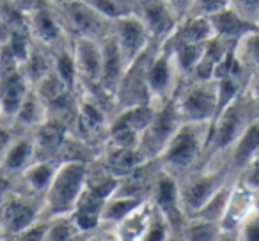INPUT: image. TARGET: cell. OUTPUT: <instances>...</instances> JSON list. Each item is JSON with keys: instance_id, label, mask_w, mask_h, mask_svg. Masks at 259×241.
Returning a JSON list of instances; mask_svg holds the SVG:
<instances>
[{"instance_id": "cell-18", "label": "cell", "mask_w": 259, "mask_h": 241, "mask_svg": "<svg viewBox=\"0 0 259 241\" xmlns=\"http://www.w3.org/2000/svg\"><path fill=\"white\" fill-rule=\"evenodd\" d=\"M208 20H209V25H211L213 36L229 41V43H236L247 32L259 29L257 25H254L247 18H243L238 11H234L231 6L209 15Z\"/></svg>"}, {"instance_id": "cell-25", "label": "cell", "mask_w": 259, "mask_h": 241, "mask_svg": "<svg viewBox=\"0 0 259 241\" xmlns=\"http://www.w3.org/2000/svg\"><path fill=\"white\" fill-rule=\"evenodd\" d=\"M52 69L62 80L66 87L73 92L78 89V73H76L75 59L71 52V41L61 44L57 48H52Z\"/></svg>"}, {"instance_id": "cell-1", "label": "cell", "mask_w": 259, "mask_h": 241, "mask_svg": "<svg viewBox=\"0 0 259 241\" xmlns=\"http://www.w3.org/2000/svg\"><path fill=\"white\" fill-rule=\"evenodd\" d=\"M209 126L211 123H185L181 121L170 140L167 142L158 158L155 160L158 167H162L163 170L176 177H181L183 174L199 167V163L206 156Z\"/></svg>"}, {"instance_id": "cell-19", "label": "cell", "mask_w": 259, "mask_h": 241, "mask_svg": "<svg viewBox=\"0 0 259 241\" xmlns=\"http://www.w3.org/2000/svg\"><path fill=\"white\" fill-rule=\"evenodd\" d=\"M252 197H254V190L243 183L240 177H234L233 191H231L229 204H227L226 215H224L220 227L222 230H236L241 220L252 211Z\"/></svg>"}, {"instance_id": "cell-46", "label": "cell", "mask_w": 259, "mask_h": 241, "mask_svg": "<svg viewBox=\"0 0 259 241\" xmlns=\"http://www.w3.org/2000/svg\"><path fill=\"white\" fill-rule=\"evenodd\" d=\"M167 241H178V239H174V237H172V236H170V237H169V239H167Z\"/></svg>"}, {"instance_id": "cell-45", "label": "cell", "mask_w": 259, "mask_h": 241, "mask_svg": "<svg viewBox=\"0 0 259 241\" xmlns=\"http://www.w3.org/2000/svg\"><path fill=\"white\" fill-rule=\"evenodd\" d=\"M4 239V232H2V223H0V241Z\"/></svg>"}, {"instance_id": "cell-20", "label": "cell", "mask_w": 259, "mask_h": 241, "mask_svg": "<svg viewBox=\"0 0 259 241\" xmlns=\"http://www.w3.org/2000/svg\"><path fill=\"white\" fill-rule=\"evenodd\" d=\"M259 155V119H255L254 123L247 126V130L234 140V144L227 151V162H229L231 169L234 174H240L241 169L247 165L248 162Z\"/></svg>"}, {"instance_id": "cell-26", "label": "cell", "mask_w": 259, "mask_h": 241, "mask_svg": "<svg viewBox=\"0 0 259 241\" xmlns=\"http://www.w3.org/2000/svg\"><path fill=\"white\" fill-rule=\"evenodd\" d=\"M22 71L30 82V85L34 87L43 76H47L52 71V52L32 41L29 54L22 62Z\"/></svg>"}, {"instance_id": "cell-36", "label": "cell", "mask_w": 259, "mask_h": 241, "mask_svg": "<svg viewBox=\"0 0 259 241\" xmlns=\"http://www.w3.org/2000/svg\"><path fill=\"white\" fill-rule=\"evenodd\" d=\"M229 0H192L190 15L195 16H209L220 9L227 8Z\"/></svg>"}, {"instance_id": "cell-8", "label": "cell", "mask_w": 259, "mask_h": 241, "mask_svg": "<svg viewBox=\"0 0 259 241\" xmlns=\"http://www.w3.org/2000/svg\"><path fill=\"white\" fill-rule=\"evenodd\" d=\"M183 76L176 66L172 54L167 46L160 43L148 68V92L151 103L160 105L170 101L180 89Z\"/></svg>"}, {"instance_id": "cell-28", "label": "cell", "mask_w": 259, "mask_h": 241, "mask_svg": "<svg viewBox=\"0 0 259 241\" xmlns=\"http://www.w3.org/2000/svg\"><path fill=\"white\" fill-rule=\"evenodd\" d=\"M233 50L248 75L259 73V29L241 36L233 44Z\"/></svg>"}, {"instance_id": "cell-11", "label": "cell", "mask_w": 259, "mask_h": 241, "mask_svg": "<svg viewBox=\"0 0 259 241\" xmlns=\"http://www.w3.org/2000/svg\"><path fill=\"white\" fill-rule=\"evenodd\" d=\"M110 36L114 37L115 44H117L119 52H121L122 59H124L126 66L130 62H134L153 41L151 30H149L148 23L142 20L139 13L134 15H126L121 18L112 22V32Z\"/></svg>"}, {"instance_id": "cell-41", "label": "cell", "mask_w": 259, "mask_h": 241, "mask_svg": "<svg viewBox=\"0 0 259 241\" xmlns=\"http://www.w3.org/2000/svg\"><path fill=\"white\" fill-rule=\"evenodd\" d=\"M219 241H238L236 230H222V236Z\"/></svg>"}, {"instance_id": "cell-42", "label": "cell", "mask_w": 259, "mask_h": 241, "mask_svg": "<svg viewBox=\"0 0 259 241\" xmlns=\"http://www.w3.org/2000/svg\"><path fill=\"white\" fill-rule=\"evenodd\" d=\"M252 208H254V211H259V186L254 190V197H252Z\"/></svg>"}, {"instance_id": "cell-37", "label": "cell", "mask_w": 259, "mask_h": 241, "mask_svg": "<svg viewBox=\"0 0 259 241\" xmlns=\"http://www.w3.org/2000/svg\"><path fill=\"white\" fill-rule=\"evenodd\" d=\"M20 130H16L15 124L8 119H0V160L4 156V153L8 151L9 144L13 142L15 135L18 133Z\"/></svg>"}, {"instance_id": "cell-16", "label": "cell", "mask_w": 259, "mask_h": 241, "mask_svg": "<svg viewBox=\"0 0 259 241\" xmlns=\"http://www.w3.org/2000/svg\"><path fill=\"white\" fill-rule=\"evenodd\" d=\"M101 73L96 85L114 100V94L126 69V62L110 34L101 39Z\"/></svg>"}, {"instance_id": "cell-47", "label": "cell", "mask_w": 259, "mask_h": 241, "mask_svg": "<svg viewBox=\"0 0 259 241\" xmlns=\"http://www.w3.org/2000/svg\"><path fill=\"white\" fill-rule=\"evenodd\" d=\"M52 2H59V0H52Z\"/></svg>"}, {"instance_id": "cell-35", "label": "cell", "mask_w": 259, "mask_h": 241, "mask_svg": "<svg viewBox=\"0 0 259 241\" xmlns=\"http://www.w3.org/2000/svg\"><path fill=\"white\" fill-rule=\"evenodd\" d=\"M45 229H47V220H39L29 229L20 230V232L11 234V236H6L2 241H43Z\"/></svg>"}, {"instance_id": "cell-6", "label": "cell", "mask_w": 259, "mask_h": 241, "mask_svg": "<svg viewBox=\"0 0 259 241\" xmlns=\"http://www.w3.org/2000/svg\"><path fill=\"white\" fill-rule=\"evenodd\" d=\"M54 4L62 27L71 39L73 37L103 39L112 32V20L100 15L85 0H59Z\"/></svg>"}, {"instance_id": "cell-24", "label": "cell", "mask_w": 259, "mask_h": 241, "mask_svg": "<svg viewBox=\"0 0 259 241\" xmlns=\"http://www.w3.org/2000/svg\"><path fill=\"white\" fill-rule=\"evenodd\" d=\"M149 199L137 197V195L117 194L115 191L112 197H108L101 209V223L107 225H119L124 218H128L134 211H137L142 204Z\"/></svg>"}, {"instance_id": "cell-13", "label": "cell", "mask_w": 259, "mask_h": 241, "mask_svg": "<svg viewBox=\"0 0 259 241\" xmlns=\"http://www.w3.org/2000/svg\"><path fill=\"white\" fill-rule=\"evenodd\" d=\"M71 52L75 59L78 82L96 85L101 73V39L91 37H73Z\"/></svg>"}, {"instance_id": "cell-31", "label": "cell", "mask_w": 259, "mask_h": 241, "mask_svg": "<svg viewBox=\"0 0 259 241\" xmlns=\"http://www.w3.org/2000/svg\"><path fill=\"white\" fill-rule=\"evenodd\" d=\"M172 236V227L167 218L153 206L142 232L139 234L137 241H167Z\"/></svg>"}, {"instance_id": "cell-21", "label": "cell", "mask_w": 259, "mask_h": 241, "mask_svg": "<svg viewBox=\"0 0 259 241\" xmlns=\"http://www.w3.org/2000/svg\"><path fill=\"white\" fill-rule=\"evenodd\" d=\"M209 37H213V30L208 16L188 15L176 23L169 37L162 43H206Z\"/></svg>"}, {"instance_id": "cell-29", "label": "cell", "mask_w": 259, "mask_h": 241, "mask_svg": "<svg viewBox=\"0 0 259 241\" xmlns=\"http://www.w3.org/2000/svg\"><path fill=\"white\" fill-rule=\"evenodd\" d=\"M180 234L181 241H219L222 236V227L208 220L187 218Z\"/></svg>"}, {"instance_id": "cell-15", "label": "cell", "mask_w": 259, "mask_h": 241, "mask_svg": "<svg viewBox=\"0 0 259 241\" xmlns=\"http://www.w3.org/2000/svg\"><path fill=\"white\" fill-rule=\"evenodd\" d=\"M36 160V144L32 131H18L0 160V174L15 179Z\"/></svg>"}, {"instance_id": "cell-40", "label": "cell", "mask_w": 259, "mask_h": 241, "mask_svg": "<svg viewBox=\"0 0 259 241\" xmlns=\"http://www.w3.org/2000/svg\"><path fill=\"white\" fill-rule=\"evenodd\" d=\"M13 190V177L6 176V174H0V206L6 201L9 194Z\"/></svg>"}, {"instance_id": "cell-32", "label": "cell", "mask_w": 259, "mask_h": 241, "mask_svg": "<svg viewBox=\"0 0 259 241\" xmlns=\"http://www.w3.org/2000/svg\"><path fill=\"white\" fill-rule=\"evenodd\" d=\"M85 2L112 22L121 16L139 13V0H85Z\"/></svg>"}, {"instance_id": "cell-30", "label": "cell", "mask_w": 259, "mask_h": 241, "mask_svg": "<svg viewBox=\"0 0 259 241\" xmlns=\"http://www.w3.org/2000/svg\"><path fill=\"white\" fill-rule=\"evenodd\" d=\"M80 236H82V232L73 222L71 215H62L47 220L43 241H75Z\"/></svg>"}, {"instance_id": "cell-34", "label": "cell", "mask_w": 259, "mask_h": 241, "mask_svg": "<svg viewBox=\"0 0 259 241\" xmlns=\"http://www.w3.org/2000/svg\"><path fill=\"white\" fill-rule=\"evenodd\" d=\"M229 6L250 23L259 27V0H229Z\"/></svg>"}, {"instance_id": "cell-44", "label": "cell", "mask_w": 259, "mask_h": 241, "mask_svg": "<svg viewBox=\"0 0 259 241\" xmlns=\"http://www.w3.org/2000/svg\"><path fill=\"white\" fill-rule=\"evenodd\" d=\"M115 241H137V239H134V237H122V236H117V239Z\"/></svg>"}, {"instance_id": "cell-3", "label": "cell", "mask_w": 259, "mask_h": 241, "mask_svg": "<svg viewBox=\"0 0 259 241\" xmlns=\"http://www.w3.org/2000/svg\"><path fill=\"white\" fill-rule=\"evenodd\" d=\"M89 162L87 160H62L55 170L48 190L43 195V220L71 215L87 184Z\"/></svg>"}, {"instance_id": "cell-5", "label": "cell", "mask_w": 259, "mask_h": 241, "mask_svg": "<svg viewBox=\"0 0 259 241\" xmlns=\"http://www.w3.org/2000/svg\"><path fill=\"white\" fill-rule=\"evenodd\" d=\"M174 108L185 123H213L219 112L215 80H183L172 98Z\"/></svg>"}, {"instance_id": "cell-9", "label": "cell", "mask_w": 259, "mask_h": 241, "mask_svg": "<svg viewBox=\"0 0 259 241\" xmlns=\"http://www.w3.org/2000/svg\"><path fill=\"white\" fill-rule=\"evenodd\" d=\"M39 220H43V197L23 194L13 188L0 206V223L4 237L29 229Z\"/></svg>"}, {"instance_id": "cell-43", "label": "cell", "mask_w": 259, "mask_h": 241, "mask_svg": "<svg viewBox=\"0 0 259 241\" xmlns=\"http://www.w3.org/2000/svg\"><path fill=\"white\" fill-rule=\"evenodd\" d=\"M82 241H112V239H108V237H105V236H98V234H89V236Z\"/></svg>"}, {"instance_id": "cell-7", "label": "cell", "mask_w": 259, "mask_h": 241, "mask_svg": "<svg viewBox=\"0 0 259 241\" xmlns=\"http://www.w3.org/2000/svg\"><path fill=\"white\" fill-rule=\"evenodd\" d=\"M23 20H25L30 39L48 50L71 41V37L62 27V22L52 0H37L32 8L23 13Z\"/></svg>"}, {"instance_id": "cell-14", "label": "cell", "mask_w": 259, "mask_h": 241, "mask_svg": "<svg viewBox=\"0 0 259 241\" xmlns=\"http://www.w3.org/2000/svg\"><path fill=\"white\" fill-rule=\"evenodd\" d=\"M57 167H59L57 160H48V158L34 160L23 172H20L13 179V188L18 191H23V194L43 197L45 191L50 186L52 179H54Z\"/></svg>"}, {"instance_id": "cell-4", "label": "cell", "mask_w": 259, "mask_h": 241, "mask_svg": "<svg viewBox=\"0 0 259 241\" xmlns=\"http://www.w3.org/2000/svg\"><path fill=\"white\" fill-rule=\"evenodd\" d=\"M259 119V108L248 100L245 89L234 101H231L224 110L217 114L209 126L208 148H206V160H213L217 156H226L229 148L238 137L247 130L250 123Z\"/></svg>"}, {"instance_id": "cell-17", "label": "cell", "mask_w": 259, "mask_h": 241, "mask_svg": "<svg viewBox=\"0 0 259 241\" xmlns=\"http://www.w3.org/2000/svg\"><path fill=\"white\" fill-rule=\"evenodd\" d=\"M139 15L148 23L153 37L160 43L169 37L180 22L165 0H139Z\"/></svg>"}, {"instance_id": "cell-2", "label": "cell", "mask_w": 259, "mask_h": 241, "mask_svg": "<svg viewBox=\"0 0 259 241\" xmlns=\"http://www.w3.org/2000/svg\"><path fill=\"white\" fill-rule=\"evenodd\" d=\"M234 176L238 174L231 169L227 156H217L213 160H206L204 165L195 167L190 172L178 177L180 202L185 216L190 218L195 215L197 209Z\"/></svg>"}, {"instance_id": "cell-38", "label": "cell", "mask_w": 259, "mask_h": 241, "mask_svg": "<svg viewBox=\"0 0 259 241\" xmlns=\"http://www.w3.org/2000/svg\"><path fill=\"white\" fill-rule=\"evenodd\" d=\"M245 94L259 108V73H250L245 82Z\"/></svg>"}, {"instance_id": "cell-10", "label": "cell", "mask_w": 259, "mask_h": 241, "mask_svg": "<svg viewBox=\"0 0 259 241\" xmlns=\"http://www.w3.org/2000/svg\"><path fill=\"white\" fill-rule=\"evenodd\" d=\"M181 124V119L178 115L176 108H174L172 100L165 101V103L156 105L155 115H153L151 123L146 128V131L141 137V144H139V151L146 156V160L155 162L165 144L170 140L174 131Z\"/></svg>"}, {"instance_id": "cell-39", "label": "cell", "mask_w": 259, "mask_h": 241, "mask_svg": "<svg viewBox=\"0 0 259 241\" xmlns=\"http://www.w3.org/2000/svg\"><path fill=\"white\" fill-rule=\"evenodd\" d=\"M167 6L172 9V13L176 15L178 20L185 18V16L190 15L192 9V0H165Z\"/></svg>"}, {"instance_id": "cell-23", "label": "cell", "mask_w": 259, "mask_h": 241, "mask_svg": "<svg viewBox=\"0 0 259 241\" xmlns=\"http://www.w3.org/2000/svg\"><path fill=\"white\" fill-rule=\"evenodd\" d=\"M146 156L142 155L139 149H124V148H114V146H107L103 153V167L110 170L112 174L119 177H124L148 163Z\"/></svg>"}, {"instance_id": "cell-33", "label": "cell", "mask_w": 259, "mask_h": 241, "mask_svg": "<svg viewBox=\"0 0 259 241\" xmlns=\"http://www.w3.org/2000/svg\"><path fill=\"white\" fill-rule=\"evenodd\" d=\"M238 241H259V211L252 209L238 225Z\"/></svg>"}, {"instance_id": "cell-27", "label": "cell", "mask_w": 259, "mask_h": 241, "mask_svg": "<svg viewBox=\"0 0 259 241\" xmlns=\"http://www.w3.org/2000/svg\"><path fill=\"white\" fill-rule=\"evenodd\" d=\"M236 177V176H234ZM234 177L231 181H227L220 190H217L201 208L197 209L195 215H192L190 218H201V220H208V222H215L220 225L224 215H226L227 204H229V197L231 191H233V184H234Z\"/></svg>"}, {"instance_id": "cell-22", "label": "cell", "mask_w": 259, "mask_h": 241, "mask_svg": "<svg viewBox=\"0 0 259 241\" xmlns=\"http://www.w3.org/2000/svg\"><path fill=\"white\" fill-rule=\"evenodd\" d=\"M48 119V110L45 101L39 98V94L32 89L27 92L25 100L22 101L18 112L15 114V117L11 119V123L15 124L16 130L20 131H32L37 126L45 123Z\"/></svg>"}, {"instance_id": "cell-12", "label": "cell", "mask_w": 259, "mask_h": 241, "mask_svg": "<svg viewBox=\"0 0 259 241\" xmlns=\"http://www.w3.org/2000/svg\"><path fill=\"white\" fill-rule=\"evenodd\" d=\"M149 201L165 216L167 222L172 227V230L174 227H178L181 230V227L187 222V216H185L183 209H181L180 184H178L176 176H172L170 172L163 170L162 167H158V170L155 172V177H153L151 190H149Z\"/></svg>"}]
</instances>
